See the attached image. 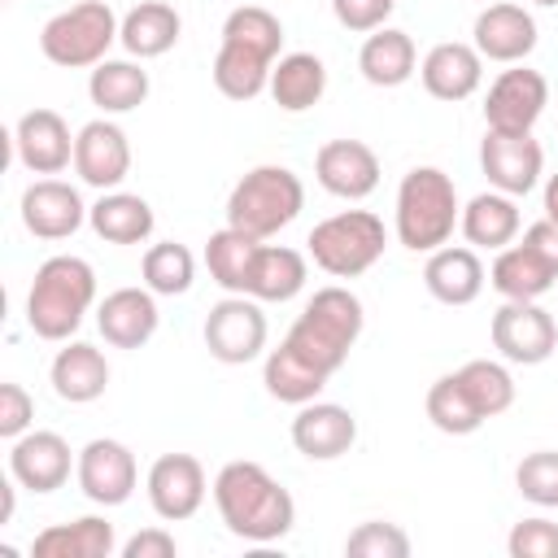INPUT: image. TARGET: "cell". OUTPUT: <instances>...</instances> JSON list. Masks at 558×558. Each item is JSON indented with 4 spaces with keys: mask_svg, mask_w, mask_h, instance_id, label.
I'll return each instance as SVG.
<instances>
[{
    "mask_svg": "<svg viewBox=\"0 0 558 558\" xmlns=\"http://www.w3.org/2000/svg\"><path fill=\"white\" fill-rule=\"evenodd\" d=\"M157 292L153 288H118L100 301L96 310V327L113 349H144L161 323L157 314Z\"/></svg>",
    "mask_w": 558,
    "mask_h": 558,
    "instance_id": "cell-20",
    "label": "cell"
},
{
    "mask_svg": "<svg viewBox=\"0 0 558 558\" xmlns=\"http://www.w3.org/2000/svg\"><path fill=\"white\" fill-rule=\"evenodd\" d=\"M392 9H397V0H331L336 22H340L344 31H353V35L379 31V26L392 17Z\"/></svg>",
    "mask_w": 558,
    "mask_h": 558,
    "instance_id": "cell-44",
    "label": "cell"
},
{
    "mask_svg": "<svg viewBox=\"0 0 558 558\" xmlns=\"http://www.w3.org/2000/svg\"><path fill=\"white\" fill-rule=\"evenodd\" d=\"M418 78L427 87V96L436 100H466L480 78H484V57L475 52V44H462V39H449V44H436L423 65H418Z\"/></svg>",
    "mask_w": 558,
    "mask_h": 558,
    "instance_id": "cell-22",
    "label": "cell"
},
{
    "mask_svg": "<svg viewBox=\"0 0 558 558\" xmlns=\"http://www.w3.org/2000/svg\"><path fill=\"white\" fill-rule=\"evenodd\" d=\"M214 501L218 514L227 523L231 536L253 541V545H270L279 536L292 532L296 523V501L292 493L262 466V462H227L214 480Z\"/></svg>",
    "mask_w": 558,
    "mask_h": 558,
    "instance_id": "cell-1",
    "label": "cell"
},
{
    "mask_svg": "<svg viewBox=\"0 0 558 558\" xmlns=\"http://www.w3.org/2000/svg\"><path fill=\"white\" fill-rule=\"evenodd\" d=\"M458 187L436 166H414L397 187V240L414 253H436L458 227Z\"/></svg>",
    "mask_w": 558,
    "mask_h": 558,
    "instance_id": "cell-4",
    "label": "cell"
},
{
    "mask_svg": "<svg viewBox=\"0 0 558 558\" xmlns=\"http://www.w3.org/2000/svg\"><path fill=\"white\" fill-rule=\"evenodd\" d=\"M305 205V187L288 166H253L227 196V227L270 240L279 235Z\"/></svg>",
    "mask_w": 558,
    "mask_h": 558,
    "instance_id": "cell-5",
    "label": "cell"
},
{
    "mask_svg": "<svg viewBox=\"0 0 558 558\" xmlns=\"http://www.w3.org/2000/svg\"><path fill=\"white\" fill-rule=\"evenodd\" d=\"M0 493H4V506H0V523H9V519H13V484L4 480V484H0Z\"/></svg>",
    "mask_w": 558,
    "mask_h": 558,
    "instance_id": "cell-49",
    "label": "cell"
},
{
    "mask_svg": "<svg viewBox=\"0 0 558 558\" xmlns=\"http://www.w3.org/2000/svg\"><path fill=\"white\" fill-rule=\"evenodd\" d=\"M493 288L506 296V301H536L554 288V270L527 248V244H506L497 248V262H493Z\"/></svg>",
    "mask_w": 558,
    "mask_h": 558,
    "instance_id": "cell-34",
    "label": "cell"
},
{
    "mask_svg": "<svg viewBox=\"0 0 558 558\" xmlns=\"http://www.w3.org/2000/svg\"><path fill=\"white\" fill-rule=\"evenodd\" d=\"M70 466H78V462H74L65 436H57V432H26L9 449V475L31 493H57L70 480Z\"/></svg>",
    "mask_w": 558,
    "mask_h": 558,
    "instance_id": "cell-17",
    "label": "cell"
},
{
    "mask_svg": "<svg viewBox=\"0 0 558 558\" xmlns=\"http://www.w3.org/2000/svg\"><path fill=\"white\" fill-rule=\"evenodd\" d=\"M87 205L78 196V187L61 183V179H35L22 192V227L39 240H65L83 227Z\"/></svg>",
    "mask_w": 558,
    "mask_h": 558,
    "instance_id": "cell-18",
    "label": "cell"
},
{
    "mask_svg": "<svg viewBox=\"0 0 558 558\" xmlns=\"http://www.w3.org/2000/svg\"><path fill=\"white\" fill-rule=\"evenodd\" d=\"M418 65V52H414V39L405 31H392V26H379L366 35L362 52H357V70L371 87H401Z\"/></svg>",
    "mask_w": 558,
    "mask_h": 558,
    "instance_id": "cell-25",
    "label": "cell"
},
{
    "mask_svg": "<svg viewBox=\"0 0 558 558\" xmlns=\"http://www.w3.org/2000/svg\"><path fill=\"white\" fill-rule=\"evenodd\" d=\"M92 301L96 270L74 253H57L35 270V283L26 292V323L39 340H70Z\"/></svg>",
    "mask_w": 558,
    "mask_h": 558,
    "instance_id": "cell-2",
    "label": "cell"
},
{
    "mask_svg": "<svg viewBox=\"0 0 558 558\" xmlns=\"http://www.w3.org/2000/svg\"><path fill=\"white\" fill-rule=\"evenodd\" d=\"M549 105V83L541 70H527V65H514V70H501L484 96V122L493 131H532L536 118L545 113Z\"/></svg>",
    "mask_w": 558,
    "mask_h": 558,
    "instance_id": "cell-12",
    "label": "cell"
},
{
    "mask_svg": "<svg viewBox=\"0 0 558 558\" xmlns=\"http://www.w3.org/2000/svg\"><path fill=\"white\" fill-rule=\"evenodd\" d=\"M305 257L288 244H262L253 257L248 275V296L253 301H292L305 288Z\"/></svg>",
    "mask_w": 558,
    "mask_h": 558,
    "instance_id": "cell-31",
    "label": "cell"
},
{
    "mask_svg": "<svg viewBox=\"0 0 558 558\" xmlns=\"http://www.w3.org/2000/svg\"><path fill=\"white\" fill-rule=\"evenodd\" d=\"M318 183L340 201H362L379 187V157L362 140H327L314 157Z\"/></svg>",
    "mask_w": 558,
    "mask_h": 558,
    "instance_id": "cell-16",
    "label": "cell"
},
{
    "mask_svg": "<svg viewBox=\"0 0 558 558\" xmlns=\"http://www.w3.org/2000/svg\"><path fill=\"white\" fill-rule=\"evenodd\" d=\"M270 70L275 61L244 48V44H218V57H214V87L227 96V100H253L270 87Z\"/></svg>",
    "mask_w": 558,
    "mask_h": 558,
    "instance_id": "cell-32",
    "label": "cell"
},
{
    "mask_svg": "<svg viewBox=\"0 0 558 558\" xmlns=\"http://www.w3.org/2000/svg\"><path fill=\"white\" fill-rule=\"evenodd\" d=\"M506 549H510V558H558V523L523 519V523L510 527Z\"/></svg>",
    "mask_w": 558,
    "mask_h": 558,
    "instance_id": "cell-43",
    "label": "cell"
},
{
    "mask_svg": "<svg viewBox=\"0 0 558 558\" xmlns=\"http://www.w3.org/2000/svg\"><path fill=\"white\" fill-rule=\"evenodd\" d=\"M305 244H310V257H314L318 270H327L336 279H357V275H366L384 257L388 231H384L379 214L344 209V214H331V218L314 222Z\"/></svg>",
    "mask_w": 558,
    "mask_h": 558,
    "instance_id": "cell-6",
    "label": "cell"
},
{
    "mask_svg": "<svg viewBox=\"0 0 558 558\" xmlns=\"http://www.w3.org/2000/svg\"><path fill=\"white\" fill-rule=\"evenodd\" d=\"M536 4H545V9H554V4H558V0H536Z\"/></svg>",
    "mask_w": 558,
    "mask_h": 558,
    "instance_id": "cell-50",
    "label": "cell"
},
{
    "mask_svg": "<svg viewBox=\"0 0 558 558\" xmlns=\"http://www.w3.org/2000/svg\"><path fill=\"white\" fill-rule=\"evenodd\" d=\"M13 148L31 174H61L74 161V135L57 109H26L17 118Z\"/></svg>",
    "mask_w": 558,
    "mask_h": 558,
    "instance_id": "cell-15",
    "label": "cell"
},
{
    "mask_svg": "<svg viewBox=\"0 0 558 558\" xmlns=\"http://www.w3.org/2000/svg\"><path fill=\"white\" fill-rule=\"evenodd\" d=\"M205 349L227 362V366H244L266 349V314L253 296L231 292L227 301H218L205 318Z\"/></svg>",
    "mask_w": 558,
    "mask_h": 558,
    "instance_id": "cell-8",
    "label": "cell"
},
{
    "mask_svg": "<svg viewBox=\"0 0 558 558\" xmlns=\"http://www.w3.org/2000/svg\"><path fill=\"white\" fill-rule=\"evenodd\" d=\"M545 218L558 222V174H549V183H545Z\"/></svg>",
    "mask_w": 558,
    "mask_h": 558,
    "instance_id": "cell-48",
    "label": "cell"
},
{
    "mask_svg": "<svg viewBox=\"0 0 558 558\" xmlns=\"http://www.w3.org/2000/svg\"><path fill=\"white\" fill-rule=\"evenodd\" d=\"M205 466L192 453H161L148 466V501L157 510V519L166 523H183L201 510L205 501Z\"/></svg>",
    "mask_w": 558,
    "mask_h": 558,
    "instance_id": "cell-13",
    "label": "cell"
},
{
    "mask_svg": "<svg viewBox=\"0 0 558 558\" xmlns=\"http://www.w3.org/2000/svg\"><path fill=\"white\" fill-rule=\"evenodd\" d=\"M113 523L83 514L74 523H52L35 536L31 554L35 558H109L113 554Z\"/></svg>",
    "mask_w": 558,
    "mask_h": 558,
    "instance_id": "cell-28",
    "label": "cell"
},
{
    "mask_svg": "<svg viewBox=\"0 0 558 558\" xmlns=\"http://www.w3.org/2000/svg\"><path fill=\"white\" fill-rule=\"evenodd\" d=\"M87 96L105 113H131L148 100V70L135 65V61H109L105 57L100 65H92Z\"/></svg>",
    "mask_w": 558,
    "mask_h": 558,
    "instance_id": "cell-33",
    "label": "cell"
},
{
    "mask_svg": "<svg viewBox=\"0 0 558 558\" xmlns=\"http://www.w3.org/2000/svg\"><path fill=\"white\" fill-rule=\"evenodd\" d=\"M327 92V65L314 57V52H288L275 61L270 70V96L279 109L288 113H305L323 100Z\"/></svg>",
    "mask_w": 558,
    "mask_h": 558,
    "instance_id": "cell-29",
    "label": "cell"
},
{
    "mask_svg": "<svg viewBox=\"0 0 558 558\" xmlns=\"http://www.w3.org/2000/svg\"><path fill=\"white\" fill-rule=\"evenodd\" d=\"M92 231L105 244H144L153 235V205L135 192H105L92 209H87Z\"/></svg>",
    "mask_w": 558,
    "mask_h": 558,
    "instance_id": "cell-26",
    "label": "cell"
},
{
    "mask_svg": "<svg viewBox=\"0 0 558 558\" xmlns=\"http://www.w3.org/2000/svg\"><path fill=\"white\" fill-rule=\"evenodd\" d=\"M118 35L122 22L105 0H78L44 22L39 52L61 70H83V65H100Z\"/></svg>",
    "mask_w": 558,
    "mask_h": 558,
    "instance_id": "cell-7",
    "label": "cell"
},
{
    "mask_svg": "<svg viewBox=\"0 0 558 558\" xmlns=\"http://www.w3.org/2000/svg\"><path fill=\"white\" fill-rule=\"evenodd\" d=\"M458 227H462V235H466L471 248H506L519 235V205H514V196H506L497 187L493 192H480L462 209Z\"/></svg>",
    "mask_w": 558,
    "mask_h": 558,
    "instance_id": "cell-30",
    "label": "cell"
},
{
    "mask_svg": "<svg viewBox=\"0 0 558 558\" xmlns=\"http://www.w3.org/2000/svg\"><path fill=\"white\" fill-rule=\"evenodd\" d=\"M52 392L70 405H87L96 401L105 388H109V362L96 344H83V340H70L57 357H52Z\"/></svg>",
    "mask_w": 558,
    "mask_h": 558,
    "instance_id": "cell-24",
    "label": "cell"
},
{
    "mask_svg": "<svg viewBox=\"0 0 558 558\" xmlns=\"http://www.w3.org/2000/svg\"><path fill=\"white\" fill-rule=\"evenodd\" d=\"M174 554H179V545L166 527H144L122 545V558H174Z\"/></svg>",
    "mask_w": 558,
    "mask_h": 558,
    "instance_id": "cell-46",
    "label": "cell"
},
{
    "mask_svg": "<svg viewBox=\"0 0 558 558\" xmlns=\"http://www.w3.org/2000/svg\"><path fill=\"white\" fill-rule=\"evenodd\" d=\"M344 554H353V558H405L410 554V536L397 523L371 519V523H357L349 532Z\"/></svg>",
    "mask_w": 558,
    "mask_h": 558,
    "instance_id": "cell-42",
    "label": "cell"
},
{
    "mask_svg": "<svg viewBox=\"0 0 558 558\" xmlns=\"http://www.w3.org/2000/svg\"><path fill=\"white\" fill-rule=\"evenodd\" d=\"M144 288H153L157 296H183L187 288H192V279H196V262H192V253L183 248V244H174V240H161V244H153L148 253H144Z\"/></svg>",
    "mask_w": 558,
    "mask_h": 558,
    "instance_id": "cell-39",
    "label": "cell"
},
{
    "mask_svg": "<svg viewBox=\"0 0 558 558\" xmlns=\"http://www.w3.org/2000/svg\"><path fill=\"white\" fill-rule=\"evenodd\" d=\"M427 418L445 432V436H471L480 432L488 418L480 414V405L471 401V392L462 388L458 371L453 375H440L432 388H427Z\"/></svg>",
    "mask_w": 558,
    "mask_h": 558,
    "instance_id": "cell-37",
    "label": "cell"
},
{
    "mask_svg": "<svg viewBox=\"0 0 558 558\" xmlns=\"http://www.w3.org/2000/svg\"><path fill=\"white\" fill-rule=\"evenodd\" d=\"M541 166L545 153L532 140V131H484L480 140V170L488 174V183L506 196H527L541 183Z\"/></svg>",
    "mask_w": 558,
    "mask_h": 558,
    "instance_id": "cell-10",
    "label": "cell"
},
{
    "mask_svg": "<svg viewBox=\"0 0 558 558\" xmlns=\"http://www.w3.org/2000/svg\"><path fill=\"white\" fill-rule=\"evenodd\" d=\"M475 52L484 61H501V65H519L532 48H536V22L523 4H488L475 17Z\"/></svg>",
    "mask_w": 558,
    "mask_h": 558,
    "instance_id": "cell-21",
    "label": "cell"
},
{
    "mask_svg": "<svg viewBox=\"0 0 558 558\" xmlns=\"http://www.w3.org/2000/svg\"><path fill=\"white\" fill-rule=\"evenodd\" d=\"M78 488L87 501L96 506H122L131 493H135V480H140V466H135V453L122 445V440H109V436H96L78 449Z\"/></svg>",
    "mask_w": 558,
    "mask_h": 558,
    "instance_id": "cell-11",
    "label": "cell"
},
{
    "mask_svg": "<svg viewBox=\"0 0 558 558\" xmlns=\"http://www.w3.org/2000/svg\"><path fill=\"white\" fill-rule=\"evenodd\" d=\"M222 39H227V44H244V48H253V52L279 61V48H283V22H279L270 9H262V4H240V9L227 13V22H222Z\"/></svg>",
    "mask_w": 558,
    "mask_h": 558,
    "instance_id": "cell-38",
    "label": "cell"
},
{
    "mask_svg": "<svg viewBox=\"0 0 558 558\" xmlns=\"http://www.w3.org/2000/svg\"><path fill=\"white\" fill-rule=\"evenodd\" d=\"M31 418H35V401H31V392H26L22 384H0V436H4V440L26 436Z\"/></svg>",
    "mask_w": 558,
    "mask_h": 558,
    "instance_id": "cell-45",
    "label": "cell"
},
{
    "mask_svg": "<svg viewBox=\"0 0 558 558\" xmlns=\"http://www.w3.org/2000/svg\"><path fill=\"white\" fill-rule=\"evenodd\" d=\"M357 440V418L336 401H305L292 418V445L310 462H331Z\"/></svg>",
    "mask_w": 558,
    "mask_h": 558,
    "instance_id": "cell-19",
    "label": "cell"
},
{
    "mask_svg": "<svg viewBox=\"0 0 558 558\" xmlns=\"http://www.w3.org/2000/svg\"><path fill=\"white\" fill-rule=\"evenodd\" d=\"M331 375H323L318 366H310L296 349H288V344H279V349H270L266 353V366H262V384H266V392L275 397V401H288V405H305V401H314L318 392H323V384H327Z\"/></svg>",
    "mask_w": 558,
    "mask_h": 558,
    "instance_id": "cell-35",
    "label": "cell"
},
{
    "mask_svg": "<svg viewBox=\"0 0 558 558\" xmlns=\"http://www.w3.org/2000/svg\"><path fill=\"white\" fill-rule=\"evenodd\" d=\"M179 31H183V22H179V13H174L166 0H140V4L122 17L118 44H122L131 57L148 61V57L170 52V48L179 44Z\"/></svg>",
    "mask_w": 558,
    "mask_h": 558,
    "instance_id": "cell-27",
    "label": "cell"
},
{
    "mask_svg": "<svg viewBox=\"0 0 558 558\" xmlns=\"http://www.w3.org/2000/svg\"><path fill=\"white\" fill-rule=\"evenodd\" d=\"M493 349L506 362L519 366H541L549 362V353L558 349V323L549 310H541L536 301H506L493 314Z\"/></svg>",
    "mask_w": 558,
    "mask_h": 558,
    "instance_id": "cell-9",
    "label": "cell"
},
{
    "mask_svg": "<svg viewBox=\"0 0 558 558\" xmlns=\"http://www.w3.org/2000/svg\"><path fill=\"white\" fill-rule=\"evenodd\" d=\"M423 283L440 305H471L484 292V262L466 244H440L423 266Z\"/></svg>",
    "mask_w": 558,
    "mask_h": 558,
    "instance_id": "cell-23",
    "label": "cell"
},
{
    "mask_svg": "<svg viewBox=\"0 0 558 558\" xmlns=\"http://www.w3.org/2000/svg\"><path fill=\"white\" fill-rule=\"evenodd\" d=\"M74 170L87 187H100V192H113L126 170H131V144H126V131L118 122H87L78 135H74Z\"/></svg>",
    "mask_w": 558,
    "mask_h": 558,
    "instance_id": "cell-14",
    "label": "cell"
},
{
    "mask_svg": "<svg viewBox=\"0 0 558 558\" xmlns=\"http://www.w3.org/2000/svg\"><path fill=\"white\" fill-rule=\"evenodd\" d=\"M523 244L558 275V222H549V218H541V222H532L527 231H523Z\"/></svg>",
    "mask_w": 558,
    "mask_h": 558,
    "instance_id": "cell-47",
    "label": "cell"
},
{
    "mask_svg": "<svg viewBox=\"0 0 558 558\" xmlns=\"http://www.w3.org/2000/svg\"><path fill=\"white\" fill-rule=\"evenodd\" d=\"M362 336V301L349 288H318L301 318L292 323V331L283 336L288 349H296L310 366H318L323 375H336L353 349V340Z\"/></svg>",
    "mask_w": 558,
    "mask_h": 558,
    "instance_id": "cell-3",
    "label": "cell"
},
{
    "mask_svg": "<svg viewBox=\"0 0 558 558\" xmlns=\"http://www.w3.org/2000/svg\"><path fill=\"white\" fill-rule=\"evenodd\" d=\"M458 379H462V388L471 392V401L480 405L484 418H497V414H506L514 405V379H510V371L501 362L475 357V362L458 366Z\"/></svg>",
    "mask_w": 558,
    "mask_h": 558,
    "instance_id": "cell-40",
    "label": "cell"
},
{
    "mask_svg": "<svg viewBox=\"0 0 558 558\" xmlns=\"http://www.w3.org/2000/svg\"><path fill=\"white\" fill-rule=\"evenodd\" d=\"M262 240L235 231V227H222L209 235L205 244V266H209V279L222 283L227 292H240L248 296V275H253V257H257Z\"/></svg>",
    "mask_w": 558,
    "mask_h": 558,
    "instance_id": "cell-36",
    "label": "cell"
},
{
    "mask_svg": "<svg viewBox=\"0 0 558 558\" xmlns=\"http://www.w3.org/2000/svg\"><path fill=\"white\" fill-rule=\"evenodd\" d=\"M514 484L532 506H558V449H536L514 466Z\"/></svg>",
    "mask_w": 558,
    "mask_h": 558,
    "instance_id": "cell-41",
    "label": "cell"
}]
</instances>
